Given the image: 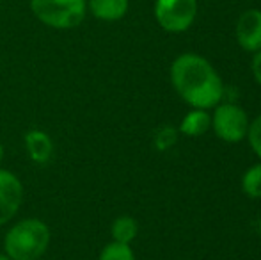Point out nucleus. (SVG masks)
<instances>
[{
    "label": "nucleus",
    "instance_id": "f257e3e1",
    "mask_svg": "<svg viewBox=\"0 0 261 260\" xmlns=\"http://www.w3.org/2000/svg\"><path fill=\"white\" fill-rule=\"evenodd\" d=\"M176 93L192 109H213L222 102L224 84L208 59L197 54H181L171 66Z\"/></svg>",
    "mask_w": 261,
    "mask_h": 260
},
{
    "label": "nucleus",
    "instance_id": "f03ea898",
    "mask_svg": "<svg viewBox=\"0 0 261 260\" xmlns=\"http://www.w3.org/2000/svg\"><path fill=\"white\" fill-rule=\"evenodd\" d=\"M50 244V230L41 219H21L6 233L4 246L11 260H38Z\"/></svg>",
    "mask_w": 261,
    "mask_h": 260
},
{
    "label": "nucleus",
    "instance_id": "7ed1b4c3",
    "mask_svg": "<svg viewBox=\"0 0 261 260\" xmlns=\"http://www.w3.org/2000/svg\"><path fill=\"white\" fill-rule=\"evenodd\" d=\"M31 11L46 27L66 31L84 21L87 0H31Z\"/></svg>",
    "mask_w": 261,
    "mask_h": 260
},
{
    "label": "nucleus",
    "instance_id": "20e7f679",
    "mask_svg": "<svg viewBox=\"0 0 261 260\" xmlns=\"http://www.w3.org/2000/svg\"><path fill=\"white\" fill-rule=\"evenodd\" d=\"M212 116V129L219 139L226 143H238L245 139L249 130L247 112L237 104H219L215 105Z\"/></svg>",
    "mask_w": 261,
    "mask_h": 260
},
{
    "label": "nucleus",
    "instance_id": "39448f33",
    "mask_svg": "<svg viewBox=\"0 0 261 260\" xmlns=\"http://www.w3.org/2000/svg\"><path fill=\"white\" fill-rule=\"evenodd\" d=\"M197 14V0H156L155 18L164 31L185 32Z\"/></svg>",
    "mask_w": 261,
    "mask_h": 260
},
{
    "label": "nucleus",
    "instance_id": "423d86ee",
    "mask_svg": "<svg viewBox=\"0 0 261 260\" xmlns=\"http://www.w3.org/2000/svg\"><path fill=\"white\" fill-rule=\"evenodd\" d=\"M23 200V187L14 173L0 170V226L16 216Z\"/></svg>",
    "mask_w": 261,
    "mask_h": 260
},
{
    "label": "nucleus",
    "instance_id": "0eeeda50",
    "mask_svg": "<svg viewBox=\"0 0 261 260\" xmlns=\"http://www.w3.org/2000/svg\"><path fill=\"white\" fill-rule=\"evenodd\" d=\"M237 41L245 52L261 50V9H247L237 21Z\"/></svg>",
    "mask_w": 261,
    "mask_h": 260
},
{
    "label": "nucleus",
    "instance_id": "6e6552de",
    "mask_svg": "<svg viewBox=\"0 0 261 260\" xmlns=\"http://www.w3.org/2000/svg\"><path fill=\"white\" fill-rule=\"evenodd\" d=\"M25 146H27L29 157L38 164H46L52 159L54 143L48 134L43 130H31L25 135Z\"/></svg>",
    "mask_w": 261,
    "mask_h": 260
},
{
    "label": "nucleus",
    "instance_id": "1a4fd4ad",
    "mask_svg": "<svg viewBox=\"0 0 261 260\" xmlns=\"http://www.w3.org/2000/svg\"><path fill=\"white\" fill-rule=\"evenodd\" d=\"M91 14L101 21H117L124 18L130 7V0H89Z\"/></svg>",
    "mask_w": 261,
    "mask_h": 260
},
{
    "label": "nucleus",
    "instance_id": "9d476101",
    "mask_svg": "<svg viewBox=\"0 0 261 260\" xmlns=\"http://www.w3.org/2000/svg\"><path fill=\"white\" fill-rule=\"evenodd\" d=\"M210 129H212V116L206 109H192L190 112H187L179 125L181 134L187 137H201Z\"/></svg>",
    "mask_w": 261,
    "mask_h": 260
},
{
    "label": "nucleus",
    "instance_id": "9b49d317",
    "mask_svg": "<svg viewBox=\"0 0 261 260\" xmlns=\"http://www.w3.org/2000/svg\"><path fill=\"white\" fill-rule=\"evenodd\" d=\"M137 232H139L137 223L130 216H121V218H117L112 223V239L116 243L130 244L137 237Z\"/></svg>",
    "mask_w": 261,
    "mask_h": 260
},
{
    "label": "nucleus",
    "instance_id": "f8f14e48",
    "mask_svg": "<svg viewBox=\"0 0 261 260\" xmlns=\"http://www.w3.org/2000/svg\"><path fill=\"white\" fill-rule=\"evenodd\" d=\"M242 189L249 198H261V162L251 166L244 173Z\"/></svg>",
    "mask_w": 261,
    "mask_h": 260
},
{
    "label": "nucleus",
    "instance_id": "ddd939ff",
    "mask_svg": "<svg viewBox=\"0 0 261 260\" xmlns=\"http://www.w3.org/2000/svg\"><path fill=\"white\" fill-rule=\"evenodd\" d=\"M100 260H135L134 250L130 248V244H123V243H109L107 246L101 250Z\"/></svg>",
    "mask_w": 261,
    "mask_h": 260
},
{
    "label": "nucleus",
    "instance_id": "4468645a",
    "mask_svg": "<svg viewBox=\"0 0 261 260\" xmlns=\"http://www.w3.org/2000/svg\"><path fill=\"white\" fill-rule=\"evenodd\" d=\"M245 137L249 139V145H251L252 152L261 159V114L256 116V118L249 123V130Z\"/></svg>",
    "mask_w": 261,
    "mask_h": 260
},
{
    "label": "nucleus",
    "instance_id": "2eb2a0df",
    "mask_svg": "<svg viewBox=\"0 0 261 260\" xmlns=\"http://www.w3.org/2000/svg\"><path fill=\"white\" fill-rule=\"evenodd\" d=\"M251 69H252V75H254L256 82L261 86V50H258V52L254 54V57H252Z\"/></svg>",
    "mask_w": 261,
    "mask_h": 260
},
{
    "label": "nucleus",
    "instance_id": "dca6fc26",
    "mask_svg": "<svg viewBox=\"0 0 261 260\" xmlns=\"http://www.w3.org/2000/svg\"><path fill=\"white\" fill-rule=\"evenodd\" d=\"M4 157V148H2V141H0V160H2Z\"/></svg>",
    "mask_w": 261,
    "mask_h": 260
},
{
    "label": "nucleus",
    "instance_id": "f3484780",
    "mask_svg": "<svg viewBox=\"0 0 261 260\" xmlns=\"http://www.w3.org/2000/svg\"><path fill=\"white\" fill-rule=\"evenodd\" d=\"M0 260H11V258L7 257V255H2V253H0Z\"/></svg>",
    "mask_w": 261,
    "mask_h": 260
}]
</instances>
